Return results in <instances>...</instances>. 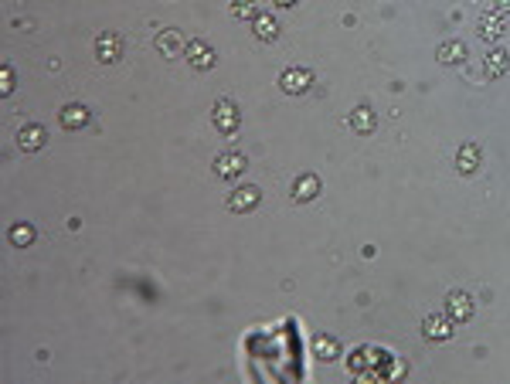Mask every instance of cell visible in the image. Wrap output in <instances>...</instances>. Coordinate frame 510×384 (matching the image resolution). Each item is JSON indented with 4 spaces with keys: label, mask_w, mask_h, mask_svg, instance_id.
<instances>
[{
    "label": "cell",
    "mask_w": 510,
    "mask_h": 384,
    "mask_svg": "<svg viewBox=\"0 0 510 384\" xmlns=\"http://www.w3.org/2000/svg\"><path fill=\"white\" fill-rule=\"evenodd\" d=\"M313 85V71L310 68H286L279 75V89L286 95H303V92Z\"/></svg>",
    "instance_id": "6da1fadb"
},
{
    "label": "cell",
    "mask_w": 510,
    "mask_h": 384,
    "mask_svg": "<svg viewBox=\"0 0 510 384\" xmlns=\"http://www.w3.org/2000/svg\"><path fill=\"white\" fill-rule=\"evenodd\" d=\"M211 123H215V130L224 133V136L235 133V130H239V109H235V102H228V99L215 102V109H211Z\"/></svg>",
    "instance_id": "7a4b0ae2"
},
{
    "label": "cell",
    "mask_w": 510,
    "mask_h": 384,
    "mask_svg": "<svg viewBox=\"0 0 510 384\" xmlns=\"http://www.w3.org/2000/svg\"><path fill=\"white\" fill-rule=\"evenodd\" d=\"M259 201H262V191H259L255 184H245V187H239V191H231L224 204H228V211H239V214H245V211L259 207Z\"/></svg>",
    "instance_id": "3957f363"
},
{
    "label": "cell",
    "mask_w": 510,
    "mask_h": 384,
    "mask_svg": "<svg viewBox=\"0 0 510 384\" xmlns=\"http://www.w3.org/2000/svg\"><path fill=\"white\" fill-rule=\"evenodd\" d=\"M184 58H187V65L198 68V71H204V68L215 65V48L208 45V41H187V48H184Z\"/></svg>",
    "instance_id": "277c9868"
},
{
    "label": "cell",
    "mask_w": 510,
    "mask_h": 384,
    "mask_svg": "<svg viewBox=\"0 0 510 384\" xmlns=\"http://www.w3.org/2000/svg\"><path fill=\"white\" fill-rule=\"evenodd\" d=\"M45 143H48V130L41 123H31V126H21L18 130V146H21L24 153H38Z\"/></svg>",
    "instance_id": "5b68a950"
},
{
    "label": "cell",
    "mask_w": 510,
    "mask_h": 384,
    "mask_svg": "<svg viewBox=\"0 0 510 384\" xmlns=\"http://www.w3.org/2000/svg\"><path fill=\"white\" fill-rule=\"evenodd\" d=\"M483 163V150H480V143H463L459 150H456V170L459 174H476V167Z\"/></svg>",
    "instance_id": "8992f818"
},
{
    "label": "cell",
    "mask_w": 510,
    "mask_h": 384,
    "mask_svg": "<svg viewBox=\"0 0 510 384\" xmlns=\"http://www.w3.org/2000/svg\"><path fill=\"white\" fill-rule=\"evenodd\" d=\"M445 317L456 320V323H466V320L473 317V299H469L466 293H459V289L449 293L445 296Z\"/></svg>",
    "instance_id": "52a82bcc"
},
{
    "label": "cell",
    "mask_w": 510,
    "mask_h": 384,
    "mask_svg": "<svg viewBox=\"0 0 510 384\" xmlns=\"http://www.w3.org/2000/svg\"><path fill=\"white\" fill-rule=\"evenodd\" d=\"M95 55H99V62H116L123 55V38L112 34V31H102L95 38Z\"/></svg>",
    "instance_id": "ba28073f"
},
{
    "label": "cell",
    "mask_w": 510,
    "mask_h": 384,
    "mask_svg": "<svg viewBox=\"0 0 510 384\" xmlns=\"http://www.w3.org/2000/svg\"><path fill=\"white\" fill-rule=\"evenodd\" d=\"M320 177L316 174H300L296 181H293V201H300V204H307V201H313L316 194H320Z\"/></svg>",
    "instance_id": "9c48e42d"
},
{
    "label": "cell",
    "mask_w": 510,
    "mask_h": 384,
    "mask_svg": "<svg viewBox=\"0 0 510 384\" xmlns=\"http://www.w3.org/2000/svg\"><path fill=\"white\" fill-rule=\"evenodd\" d=\"M504 31H507V18H504V14L490 11V14L480 18V38H487V41H500Z\"/></svg>",
    "instance_id": "30bf717a"
},
{
    "label": "cell",
    "mask_w": 510,
    "mask_h": 384,
    "mask_svg": "<svg viewBox=\"0 0 510 384\" xmlns=\"http://www.w3.org/2000/svg\"><path fill=\"white\" fill-rule=\"evenodd\" d=\"M245 170V157L242 153H222V157H215V174L224 177V181H231V177H239Z\"/></svg>",
    "instance_id": "8fae6325"
},
{
    "label": "cell",
    "mask_w": 510,
    "mask_h": 384,
    "mask_svg": "<svg viewBox=\"0 0 510 384\" xmlns=\"http://www.w3.org/2000/svg\"><path fill=\"white\" fill-rule=\"evenodd\" d=\"M422 334L429 340H449L452 337V320L449 317H425L422 320Z\"/></svg>",
    "instance_id": "7c38bea8"
},
{
    "label": "cell",
    "mask_w": 510,
    "mask_h": 384,
    "mask_svg": "<svg viewBox=\"0 0 510 384\" xmlns=\"http://www.w3.org/2000/svg\"><path fill=\"white\" fill-rule=\"evenodd\" d=\"M184 38H180V31H160L156 34V51L163 55V58H174V55H180L184 51Z\"/></svg>",
    "instance_id": "4fadbf2b"
},
{
    "label": "cell",
    "mask_w": 510,
    "mask_h": 384,
    "mask_svg": "<svg viewBox=\"0 0 510 384\" xmlns=\"http://www.w3.org/2000/svg\"><path fill=\"white\" fill-rule=\"evenodd\" d=\"M313 354H316L320 361H337V357H340V340L327 337V334L313 337Z\"/></svg>",
    "instance_id": "5bb4252c"
},
{
    "label": "cell",
    "mask_w": 510,
    "mask_h": 384,
    "mask_svg": "<svg viewBox=\"0 0 510 384\" xmlns=\"http://www.w3.org/2000/svg\"><path fill=\"white\" fill-rule=\"evenodd\" d=\"M86 123H89V109H86L82 102H72V106L62 109V126H65V130H82Z\"/></svg>",
    "instance_id": "9a60e30c"
},
{
    "label": "cell",
    "mask_w": 510,
    "mask_h": 384,
    "mask_svg": "<svg viewBox=\"0 0 510 384\" xmlns=\"http://www.w3.org/2000/svg\"><path fill=\"white\" fill-rule=\"evenodd\" d=\"M252 34H255L259 41H272V38L279 34V21H276L272 14H259V18L252 21Z\"/></svg>",
    "instance_id": "2e32d148"
},
{
    "label": "cell",
    "mask_w": 510,
    "mask_h": 384,
    "mask_svg": "<svg viewBox=\"0 0 510 384\" xmlns=\"http://www.w3.org/2000/svg\"><path fill=\"white\" fill-rule=\"evenodd\" d=\"M375 113L368 109V106H357L354 113H351V130L354 133H361V136H368V133H375Z\"/></svg>",
    "instance_id": "e0dca14e"
},
{
    "label": "cell",
    "mask_w": 510,
    "mask_h": 384,
    "mask_svg": "<svg viewBox=\"0 0 510 384\" xmlns=\"http://www.w3.org/2000/svg\"><path fill=\"white\" fill-rule=\"evenodd\" d=\"M510 71V55L504 48H493L487 55V75L490 78H500V75H507Z\"/></svg>",
    "instance_id": "ac0fdd59"
},
{
    "label": "cell",
    "mask_w": 510,
    "mask_h": 384,
    "mask_svg": "<svg viewBox=\"0 0 510 384\" xmlns=\"http://www.w3.org/2000/svg\"><path fill=\"white\" fill-rule=\"evenodd\" d=\"M436 58H439L443 65H459L466 58V45L463 41H443L439 51H436Z\"/></svg>",
    "instance_id": "d6986e66"
},
{
    "label": "cell",
    "mask_w": 510,
    "mask_h": 384,
    "mask_svg": "<svg viewBox=\"0 0 510 384\" xmlns=\"http://www.w3.org/2000/svg\"><path fill=\"white\" fill-rule=\"evenodd\" d=\"M231 14H235V18H252V21H255L262 11H259V0H231Z\"/></svg>",
    "instance_id": "ffe728a7"
},
{
    "label": "cell",
    "mask_w": 510,
    "mask_h": 384,
    "mask_svg": "<svg viewBox=\"0 0 510 384\" xmlns=\"http://www.w3.org/2000/svg\"><path fill=\"white\" fill-rule=\"evenodd\" d=\"M11 242H14L18 249H27V245L34 242V228L31 225H14L11 228Z\"/></svg>",
    "instance_id": "44dd1931"
},
{
    "label": "cell",
    "mask_w": 510,
    "mask_h": 384,
    "mask_svg": "<svg viewBox=\"0 0 510 384\" xmlns=\"http://www.w3.org/2000/svg\"><path fill=\"white\" fill-rule=\"evenodd\" d=\"M493 11L507 18V14H510V0H493Z\"/></svg>",
    "instance_id": "7402d4cb"
},
{
    "label": "cell",
    "mask_w": 510,
    "mask_h": 384,
    "mask_svg": "<svg viewBox=\"0 0 510 384\" xmlns=\"http://www.w3.org/2000/svg\"><path fill=\"white\" fill-rule=\"evenodd\" d=\"M0 89H4V92L14 89V85H11V68H4V85H0Z\"/></svg>",
    "instance_id": "603a6c76"
},
{
    "label": "cell",
    "mask_w": 510,
    "mask_h": 384,
    "mask_svg": "<svg viewBox=\"0 0 510 384\" xmlns=\"http://www.w3.org/2000/svg\"><path fill=\"white\" fill-rule=\"evenodd\" d=\"M272 4H276V7H296L300 0H272Z\"/></svg>",
    "instance_id": "cb8c5ba5"
}]
</instances>
